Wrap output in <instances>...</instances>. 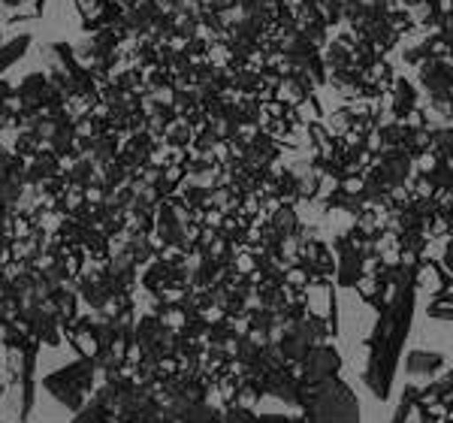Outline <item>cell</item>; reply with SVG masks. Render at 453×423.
<instances>
[{
  "instance_id": "6da1fadb",
  "label": "cell",
  "mask_w": 453,
  "mask_h": 423,
  "mask_svg": "<svg viewBox=\"0 0 453 423\" xmlns=\"http://www.w3.org/2000/svg\"><path fill=\"white\" fill-rule=\"evenodd\" d=\"M414 269L402 266L393 279L390 300L381 305V315L375 320V330H372L366 342V369H363V381L366 388L375 393L378 399L390 396L393 378H396V366L402 348H405V335L411 330L414 318Z\"/></svg>"
},
{
  "instance_id": "7a4b0ae2",
  "label": "cell",
  "mask_w": 453,
  "mask_h": 423,
  "mask_svg": "<svg viewBox=\"0 0 453 423\" xmlns=\"http://www.w3.org/2000/svg\"><path fill=\"white\" fill-rule=\"evenodd\" d=\"M305 423H360V405L354 390L345 381L326 378V381L303 384Z\"/></svg>"
},
{
  "instance_id": "3957f363",
  "label": "cell",
  "mask_w": 453,
  "mask_h": 423,
  "mask_svg": "<svg viewBox=\"0 0 453 423\" xmlns=\"http://www.w3.org/2000/svg\"><path fill=\"white\" fill-rule=\"evenodd\" d=\"M94 375H97L94 360H88V357H76V360L67 363L64 369H58V372H52V375L42 378V390L52 393L64 408L79 411V408L88 403V396H91Z\"/></svg>"
},
{
  "instance_id": "277c9868",
  "label": "cell",
  "mask_w": 453,
  "mask_h": 423,
  "mask_svg": "<svg viewBox=\"0 0 453 423\" xmlns=\"http://www.w3.org/2000/svg\"><path fill=\"white\" fill-rule=\"evenodd\" d=\"M303 372H299V381L303 384H314V381H326V378H335L342 369V357L333 351L330 345H311V351L305 354V360L299 363Z\"/></svg>"
},
{
  "instance_id": "5b68a950",
  "label": "cell",
  "mask_w": 453,
  "mask_h": 423,
  "mask_svg": "<svg viewBox=\"0 0 453 423\" xmlns=\"http://www.w3.org/2000/svg\"><path fill=\"white\" fill-rule=\"evenodd\" d=\"M64 339L73 345V351L79 357H88V360H94L97 357V320L94 315H76L70 320L67 327H64Z\"/></svg>"
},
{
  "instance_id": "8992f818",
  "label": "cell",
  "mask_w": 453,
  "mask_h": 423,
  "mask_svg": "<svg viewBox=\"0 0 453 423\" xmlns=\"http://www.w3.org/2000/svg\"><path fill=\"white\" fill-rule=\"evenodd\" d=\"M16 97L25 104V112H31V109H40L42 100H46V91H49V76L46 70H36V73H27L25 79L16 85Z\"/></svg>"
},
{
  "instance_id": "52a82bcc",
  "label": "cell",
  "mask_w": 453,
  "mask_h": 423,
  "mask_svg": "<svg viewBox=\"0 0 453 423\" xmlns=\"http://www.w3.org/2000/svg\"><path fill=\"white\" fill-rule=\"evenodd\" d=\"M31 42H34V36L31 34H19V36H12V40H4L0 42V76H4L6 70L12 67V64H19L21 58L27 55V49H31Z\"/></svg>"
},
{
  "instance_id": "ba28073f",
  "label": "cell",
  "mask_w": 453,
  "mask_h": 423,
  "mask_svg": "<svg viewBox=\"0 0 453 423\" xmlns=\"http://www.w3.org/2000/svg\"><path fill=\"white\" fill-rule=\"evenodd\" d=\"M70 423H115V418H112V411L104 405V399L94 393V396L79 408V414Z\"/></svg>"
},
{
  "instance_id": "9c48e42d",
  "label": "cell",
  "mask_w": 453,
  "mask_h": 423,
  "mask_svg": "<svg viewBox=\"0 0 453 423\" xmlns=\"http://www.w3.org/2000/svg\"><path fill=\"white\" fill-rule=\"evenodd\" d=\"M444 357L441 354H433V351H411L408 357V372L411 375H435L441 369Z\"/></svg>"
},
{
  "instance_id": "30bf717a",
  "label": "cell",
  "mask_w": 453,
  "mask_h": 423,
  "mask_svg": "<svg viewBox=\"0 0 453 423\" xmlns=\"http://www.w3.org/2000/svg\"><path fill=\"white\" fill-rule=\"evenodd\" d=\"M12 155L21 158V160H27V158H34L36 151H40V136L34 134V130H27V127H21L16 130V136H12Z\"/></svg>"
},
{
  "instance_id": "8fae6325",
  "label": "cell",
  "mask_w": 453,
  "mask_h": 423,
  "mask_svg": "<svg viewBox=\"0 0 453 423\" xmlns=\"http://www.w3.org/2000/svg\"><path fill=\"white\" fill-rule=\"evenodd\" d=\"M221 423H257L251 411H245V408H233L226 418H221Z\"/></svg>"
},
{
  "instance_id": "7c38bea8",
  "label": "cell",
  "mask_w": 453,
  "mask_h": 423,
  "mask_svg": "<svg viewBox=\"0 0 453 423\" xmlns=\"http://www.w3.org/2000/svg\"><path fill=\"white\" fill-rule=\"evenodd\" d=\"M257 423H305V420L288 418V414H263V418H257Z\"/></svg>"
},
{
  "instance_id": "4fadbf2b",
  "label": "cell",
  "mask_w": 453,
  "mask_h": 423,
  "mask_svg": "<svg viewBox=\"0 0 453 423\" xmlns=\"http://www.w3.org/2000/svg\"><path fill=\"white\" fill-rule=\"evenodd\" d=\"M4 130H12V115L6 112V109H0V134H4Z\"/></svg>"
},
{
  "instance_id": "5bb4252c",
  "label": "cell",
  "mask_w": 453,
  "mask_h": 423,
  "mask_svg": "<svg viewBox=\"0 0 453 423\" xmlns=\"http://www.w3.org/2000/svg\"><path fill=\"white\" fill-rule=\"evenodd\" d=\"M10 94H12V85L6 82L4 76H0V100H4V97H10Z\"/></svg>"
},
{
  "instance_id": "9a60e30c",
  "label": "cell",
  "mask_w": 453,
  "mask_h": 423,
  "mask_svg": "<svg viewBox=\"0 0 453 423\" xmlns=\"http://www.w3.org/2000/svg\"><path fill=\"white\" fill-rule=\"evenodd\" d=\"M444 266H448L450 273H453V242L448 245V251H444Z\"/></svg>"
},
{
  "instance_id": "2e32d148",
  "label": "cell",
  "mask_w": 453,
  "mask_h": 423,
  "mask_svg": "<svg viewBox=\"0 0 453 423\" xmlns=\"http://www.w3.org/2000/svg\"><path fill=\"white\" fill-rule=\"evenodd\" d=\"M6 215H10V212L4 209V203H0V227H4V221H6Z\"/></svg>"
}]
</instances>
